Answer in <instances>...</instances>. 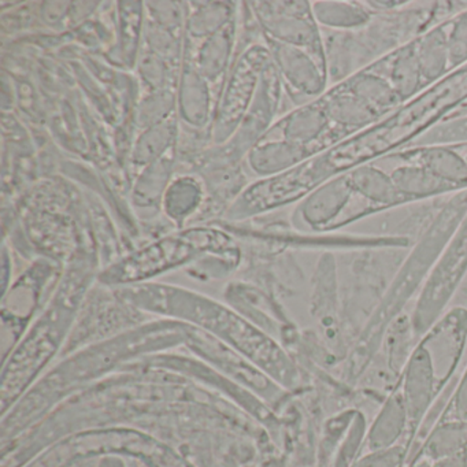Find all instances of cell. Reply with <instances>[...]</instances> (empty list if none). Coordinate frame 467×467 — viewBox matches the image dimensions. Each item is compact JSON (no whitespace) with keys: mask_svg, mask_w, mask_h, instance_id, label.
Listing matches in <instances>:
<instances>
[{"mask_svg":"<svg viewBox=\"0 0 467 467\" xmlns=\"http://www.w3.org/2000/svg\"><path fill=\"white\" fill-rule=\"evenodd\" d=\"M114 291L141 313L184 322L209 333L244 357L280 387L292 388L296 384V368L285 351L258 325L231 306L201 292L157 281Z\"/></svg>","mask_w":467,"mask_h":467,"instance_id":"2","label":"cell"},{"mask_svg":"<svg viewBox=\"0 0 467 467\" xmlns=\"http://www.w3.org/2000/svg\"><path fill=\"white\" fill-rule=\"evenodd\" d=\"M385 160L417 165L442 182L467 190V163L455 146H418L400 150Z\"/></svg>","mask_w":467,"mask_h":467,"instance_id":"18","label":"cell"},{"mask_svg":"<svg viewBox=\"0 0 467 467\" xmlns=\"http://www.w3.org/2000/svg\"><path fill=\"white\" fill-rule=\"evenodd\" d=\"M317 155L314 150L283 139L262 138L243 161V168L254 180L277 176Z\"/></svg>","mask_w":467,"mask_h":467,"instance_id":"17","label":"cell"},{"mask_svg":"<svg viewBox=\"0 0 467 467\" xmlns=\"http://www.w3.org/2000/svg\"><path fill=\"white\" fill-rule=\"evenodd\" d=\"M354 196L348 174L333 177L296 204L292 226L303 234L336 231L341 228Z\"/></svg>","mask_w":467,"mask_h":467,"instance_id":"13","label":"cell"},{"mask_svg":"<svg viewBox=\"0 0 467 467\" xmlns=\"http://www.w3.org/2000/svg\"><path fill=\"white\" fill-rule=\"evenodd\" d=\"M431 467H467L466 452L437 461Z\"/></svg>","mask_w":467,"mask_h":467,"instance_id":"42","label":"cell"},{"mask_svg":"<svg viewBox=\"0 0 467 467\" xmlns=\"http://www.w3.org/2000/svg\"><path fill=\"white\" fill-rule=\"evenodd\" d=\"M272 62L264 39L237 53L231 72L218 94L214 119L209 130L212 146L226 143L236 132L253 106L262 75Z\"/></svg>","mask_w":467,"mask_h":467,"instance_id":"7","label":"cell"},{"mask_svg":"<svg viewBox=\"0 0 467 467\" xmlns=\"http://www.w3.org/2000/svg\"><path fill=\"white\" fill-rule=\"evenodd\" d=\"M314 18L327 31H357L370 23L376 13L368 9L365 0H317L311 2Z\"/></svg>","mask_w":467,"mask_h":467,"instance_id":"29","label":"cell"},{"mask_svg":"<svg viewBox=\"0 0 467 467\" xmlns=\"http://www.w3.org/2000/svg\"><path fill=\"white\" fill-rule=\"evenodd\" d=\"M458 117H467V100L466 102L462 103L459 108H456L447 119H458Z\"/></svg>","mask_w":467,"mask_h":467,"instance_id":"43","label":"cell"},{"mask_svg":"<svg viewBox=\"0 0 467 467\" xmlns=\"http://www.w3.org/2000/svg\"><path fill=\"white\" fill-rule=\"evenodd\" d=\"M467 100V64L428 87L376 124L306 161L317 188L411 146Z\"/></svg>","mask_w":467,"mask_h":467,"instance_id":"3","label":"cell"},{"mask_svg":"<svg viewBox=\"0 0 467 467\" xmlns=\"http://www.w3.org/2000/svg\"><path fill=\"white\" fill-rule=\"evenodd\" d=\"M209 193L206 184L193 171L177 173L169 184L162 201V214L176 229L187 228L198 220L206 207Z\"/></svg>","mask_w":467,"mask_h":467,"instance_id":"20","label":"cell"},{"mask_svg":"<svg viewBox=\"0 0 467 467\" xmlns=\"http://www.w3.org/2000/svg\"><path fill=\"white\" fill-rule=\"evenodd\" d=\"M314 311L327 316L336 307L337 300V278H336V261L332 254H325L317 266L313 281Z\"/></svg>","mask_w":467,"mask_h":467,"instance_id":"35","label":"cell"},{"mask_svg":"<svg viewBox=\"0 0 467 467\" xmlns=\"http://www.w3.org/2000/svg\"><path fill=\"white\" fill-rule=\"evenodd\" d=\"M239 48V17L201 43L185 39L184 54L195 65L207 83L220 94L223 81L231 72Z\"/></svg>","mask_w":467,"mask_h":467,"instance_id":"16","label":"cell"},{"mask_svg":"<svg viewBox=\"0 0 467 467\" xmlns=\"http://www.w3.org/2000/svg\"><path fill=\"white\" fill-rule=\"evenodd\" d=\"M365 4L374 13H387L401 9L409 2H404V0H395V2L393 0H365Z\"/></svg>","mask_w":467,"mask_h":467,"instance_id":"40","label":"cell"},{"mask_svg":"<svg viewBox=\"0 0 467 467\" xmlns=\"http://www.w3.org/2000/svg\"><path fill=\"white\" fill-rule=\"evenodd\" d=\"M262 39L303 48L327 67L321 26L311 2H248Z\"/></svg>","mask_w":467,"mask_h":467,"instance_id":"10","label":"cell"},{"mask_svg":"<svg viewBox=\"0 0 467 467\" xmlns=\"http://www.w3.org/2000/svg\"><path fill=\"white\" fill-rule=\"evenodd\" d=\"M264 138L283 139L308 147L317 154L337 143L329 117L319 98L281 116Z\"/></svg>","mask_w":467,"mask_h":467,"instance_id":"14","label":"cell"},{"mask_svg":"<svg viewBox=\"0 0 467 467\" xmlns=\"http://www.w3.org/2000/svg\"><path fill=\"white\" fill-rule=\"evenodd\" d=\"M448 54L451 72L467 64V9L448 23Z\"/></svg>","mask_w":467,"mask_h":467,"instance_id":"38","label":"cell"},{"mask_svg":"<svg viewBox=\"0 0 467 467\" xmlns=\"http://www.w3.org/2000/svg\"><path fill=\"white\" fill-rule=\"evenodd\" d=\"M456 415L462 422H467V376L464 377L463 384L459 388L455 400Z\"/></svg>","mask_w":467,"mask_h":467,"instance_id":"41","label":"cell"},{"mask_svg":"<svg viewBox=\"0 0 467 467\" xmlns=\"http://www.w3.org/2000/svg\"><path fill=\"white\" fill-rule=\"evenodd\" d=\"M114 451L144 456L158 466L182 467V461L160 447L154 440L128 431H92L72 437L51 448L29 467H67L75 461Z\"/></svg>","mask_w":467,"mask_h":467,"instance_id":"9","label":"cell"},{"mask_svg":"<svg viewBox=\"0 0 467 467\" xmlns=\"http://www.w3.org/2000/svg\"><path fill=\"white\" fill-rule=\"evenodd\" d=\"M240 4L234 2H192L188 4L185 39L203 42L239 17Z\"/></svg>","mask_w":467,"mask_h":467,"instance_id":"30","label":"cell"},{"mask_svg":"<svg viewBox=\"0 0 467 467\" xmlns=\"http://www.w3.org/2000/svg\"><path fill=\"white\" fill-rule=\"evenodd\" d=\"M177 116V98L174 89L146 92L136 106L135 127L138 132L162 124Z\"/></svg>","mask_w":467,"mask_h":467,"instance_id":"33","label":"cell"},{"mask_svg":"<svg viewBox=\"0 0 467 467\" xmlns=\"http://www.w3.org/2000/svg\"><path fill=\"white\" fill-rule=\"evenodd\" d=\"M280 76L284 92L295 108L318 99L329 88L327 67L303 48L264 40Z\"/></svg>","mask_w":467,"mask_h":467,"instance_id":"12","label":"cell"},{"mask_svg":"<svg viewBox=\"0 0 467 467\" xmlns=\"http://www.w3.org/2000/svg\"><path fill=\"white\" fill-rule=\"evenodd\" d=\"M462 144H467V117L442 119L410 147L462 146Z\"/></svg>","mask_w":467,"mask_h":467,"instance_id":"36","label":"cell"},{"mask_svg":"<svg viewBox=\"0 0 467 467\" xmlns=\"http://www.w3.org/2000/svg\"><path fill=\"white\" fill-rule=\"evenodd\" d=\"M177 119L180 127L209 133L214 119L217 92L184 54L176 87Z\"/></svg>","mask_w":467,"mask_h":467,"instance_id":"15","label":"cell"},{"mask_svg":"<svg viewBox=\"0 0 467 467\" xmlns=\"http://www.w3.org/2000/svg\"><path fill=\"white\" fill-rule=\"evenodd\" d=\"M338 84L379 114V119H384L404 105L389 81L370 69L360 70Z\"/></svg>","mask_w":467,"mask_h":467,"instance_id":"27","label":"cell"},{"mask_svg":"<svg viewBox=\"0 0 467 467\" xmlns=\"http://www.w3.org/2000/svg\"><path fill=\"white\" fill-rule=\"evenodd\" d=\"M409 423L406 401L403 395H395L387 401L368 433V448L371 451L390 448L398 441Z\"/></svg>","mask_w":467,"mask_h":467,"instance_id":"31","label":"cell"},{"mask_svg":"<svg viewBox=\"0 0 467 467\" xmlns=\"http://www.w3.org/2000/svg\"><path fill=\"white\" fill-rule=\"evenodd\" d=\"M366 69L373 70L387 78L403 103L414 99L426 89L417 58V51H415L414 40L399 50L388 54L384 58L374 62Z\"/></svg>","mask_w":467,"mask_h":467,"instance_id":"22","label":"cell"},{"mask_svg":"<svg viewBox=\"0 0 467 467\" xmlns=\"http://www.w3.org/2000/svg\"><path fill=\"white\" fill-rule=\"evenodd\" d=\"M467 273V213L434 262L420 289L412 325L415 330L428 327L444 310Z\"/></svg>","mask_w":467,"mask_h":467,"instance_id":"11","label":"cell"},{"mask_svg":"<svg viewBox=\"0 0 467 467\" xmlns=\"http://www.w3.org/2000/svg\"><path fill=\"white\" fill-rule=\"evenodd\" d=\"M116 46L110 51V62L133 70L138 64L143 46L146 5L143 2H119L117 4Z\"/></svg>","mask_w":467,"mask_h":467,"instance_id":"23","label":"cell"},{"mask_svg":"<svg viewBox=\"0 0 467 467\" xmlns=\"http://www.w3.org/2000/svg\"><path fill=\"white\" fill-rule=\"evenodd\" d=\"M319 100L329 117L337 143L381 119L341 84L329 87Z\"/></svg>","mask_w":467,"mask_h":467,"instance_id":"19","label":"cell"},{"mask_svg":"<svg viewBox=\"0 0 467 467\" xmlns=\"http://www.w3.org/2000/svg\"><path fill=\"white\" fill-rule=\"evenodd\" d=\"M190 330L191 325L184 322L160 318L122 330L65 358L12 407L9 415H5L4 433H17L62 399L89 387L100 377L121 370L122 365L127 368L136 358L185 346Z\"/></svg>","mask_w":467,"mask_h":467,"instance_id":"1","label":"cell"},{"mask_svg":"<svg viewBox=\"0 0 467 467\" xmlns=\"http://www.w3.org/2000/svg\"><path fill=\"white\" fill-rule=\"evenodd\" d=\"M456 149L461 151V154L463 155L464 161H466L467 163V144H462V146H458Z\"/></svg>","mask_w":467,"mask_h":467,"instance_id":"44","label":"cell"},{"mask_svg":"<svg viewBox=\"0 0 467 467\" xmlns=\"http://www.w3.org/2000/svg\"><path fill=\"white\" fill-rule=\"evenodd\" d=\"M177 150L136 173L130 190V203L136 212L158 215L171 180L176 176Z\"/></svg>","mask_w":467,"mask_h":467,"instance_id":"21","label":"cell"},{"mask_svg":"<svg viewBox=\"0 0 467 467\" xmlns=\"http://www.w3.org/2000/svg\"><path fill=\"white\" fill-rule=\"evenodd\" d=\"M467 448V422H450L431 431L425 452L434 462L463 453Z\"/></svg>","mask_w":467,"mask_h":467,"instance_id":"34","label":"cell"},{"mask_svg":"<svg viewBox=\"0 0 467 467\" xmlns=\"http://www.w3.org/2000/svg\"><path fill=\"white\" fill-rule=\"evenodd\" d=\"M62 273L64 269L58 262L39 258L5 292L2 302L4 351L6 346L13 351L20 343V338L37 318V311L42 313L53 296ZM9 349L5 358L9 355Z\"/></svg>","mask_w":467,"mask_h":467,"instance_id":"8","label":"cell"},{"mask_svg":"<svg viewBox=\"0 0 467 467\" xmlns=\"http://www.w3.org/2000/svg\"><path fill=\"white\" fill-rule=\"evenodd\" d=\"M95 278L94 261L76 251L53 296L5 359L0 389L4 415L42 379L43 370L59 351L64 352Z\"/></svg>","mask_w":467,"mask_h":467,"instance_id":"4","label":"cell"},{"mask_svg":"<svg viewBox=\"0 0 467 467\" xmlns=\"http://www.w3.org/2000/svg\"><path fill=\"white\" fill-rule=\"evenodd\" d=\"M236 254L242 251L228 229L212 225L187 226L119 256L98 273L97 280L106 288H124L151 283L166 273L192 266L204 256Z\"/></svg>","mask_w":467,"mask_h":467,"instance_id":"6","label":"cell"},{"mask_svg":"<svg viewBox=\"0 0 467 467\" xmlns=\"http://www.w3.org/2000/svg\"><path fill=\"white\" fill-rule=\"evenodd\" d=\"M347 174L355 195L370 204L374 213L388 212L407 204L396 190L390 174L374 163L359 166Z\"/></svg>","mask_w":467,"mask_h":467,"instance_id":"24","label":"cell"},{"mask_svg":"<svg viewBox=\"0 0 467 467\" xmlns=\"http://www.w3.org/2000/svg\"><path fill=\"white\" fill-rule=\"evenodd\" d=\"M448 23L450 21L428 29L414 40L426 88L439 83L451 73L447 43Z\"/></svg>","mask_w":467,"mask_h":467,"instance_id":"28","label":"cell"},{"mask_svg":"<svg viewBox=\"0 0 467 467\" xmlns=\"http://www.w3.org/2000/svg\"><path fill=\"white\" fill-rule=\"evenodd\" d=\"M403 456V447L393 445L385 450L371 451L368 455L359 459L354 467H398Z\"/></svg>","mask_w":467,"mask_h":467,"instance_id":"39","label":"cell"},{"mask_svg":"<svg viewBox=\"0 0 467 467\" xmlns=\"http://www.w3.org/2000/svg\"><path fill=\"white\" fill-rule=\"evenodd\" d=\"M467 9V2H409L393 12L376 13L357 31L322 29L330 87L366 69L388 54Z\"/></svg>","mask_w":467,"mask_h":467,"instance_id":"5","label":"cell"},{"mask_svg":"<svg viewBox=\"0 0 467 467\" xmlns=\"http://www.w3.org/2000/svg\"><path fill=\"white\" fill-rule=\"evenodd\" d=\"M146 18L169 31L185 34L188 4L180 2H144Z\"/></svg>","mask_w":467,"mask_h":467,"instance_id":"37","label":"cell"},{"mask_svg":"<svg viewBox=\"0 0 467 467\" xmlns=\"http://www.w3.org/2000/svg\"><path fill=\"white\" fill-rule=\"evenodd\" d=\"M390 179L406 203L429 201L461 192L458 187L442 182L423 168L409 163H400L390 171Z\"/></svg>","mask_w":467,"mask_h":467,"instance_id":"26","label":"cell"},{"mask_svg":"<svg viewBox=\"0 0 467 467\" xmlns=\"http://www.w3.org/2000/svg\"><path fill=\"white\" fill-rule=\"evenodd\" d=\"M412 467H431V466H429L428 463H426V462H420V463H415L414 466Z\"/></svg>","mask_w":467,"mask_h":467,"instance_id":"45","label":"cell"},{"mask_svg":"<svg viewBox=\"0 0 467 467\" xmlns=\"http://www.w3.org/2000/svg\"><path fill=\"white\" fill-rule=\"evenodd\" d=\"M180 140L179 119H168L162 124L140 130L132 140L130 162L136 173L151 163L162 160L166 155L177 150Z\"/></svg>","mask_w":467,"mask_h":467,"instance_id":"25","label":"cell"},{"mask_svg":"<svg viewBox=\"0 0 467 467\" xmlns=\"http://www.w3.org/2000/svg\"><path fill=\"white\" fill-rule=\"evenodd\" d=\"M135 69L146 94V92L165 91V89L176 91L182 67H176L162 57L141 47Z\"/></svg>","mask_w":467,"mask_h":467,"instance_id":"32","label":"cell"}]
</instances>
